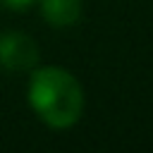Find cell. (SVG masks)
Listing matches in <instances>:
<instances>
[{
  "label": "cell",
  "instance_id": "1",
  "mask_svg": "<svg viewBox=\"0 0 153 153\" xmlns=\"http://www.w3.org/2000/svg\"><path fill=\"white\" fill-rule=\"evenodd\" d=\"M29 100L36 115L55 127H72L84 110V91L81 84L62 67H43L31 76Z\"/></svg>",
  "mask_w": 153,
  "mask_h": 153
},
{
  "label": "cell",
  "instance_id": "2",
  "mask_svg": "<svg viewBox=\"0 0 153 153\" xmlns=\"http://www.w3.org/2000/svg\"><path fill=\"white\" fill-rule=\"evenodd\" d=\"M38 60L36 43L19 31H5L0 33V67L10 72H22L33 67Z\"/></svg>",
  "mask_w": 153,
  "mask_h": 153
},
{
  "label": "cell",
  "instance_id": "3",
  "mask_svg": "<svg viewBox=\"0 0 153 153\" xmlns=\"http://www.w3.org/2000/svg\"><path fill=\"white\" fill-rule=\"evenodd\" d=\"M41 10L53 26H69L81 17V0H41Z\"/></svg>",
  "mask_w": 153,
  "mask_h": 153
},
{
  "label": "cell",
  "instance_id": "4",
  "mask_svg": "<svg viewBox=\"0 0 153 153\" xmlns=\"http://www.w3.org/2000/svg\"><path fill=\"white\" fill-rule=\"evenodd\" d=\"M33 0H0V5H5V7H12V10H22V7H26V5H31Z\"/></svg>",
  "mask_w": 153,
  "mask_h": 153
}]
</instances>
